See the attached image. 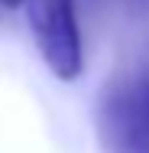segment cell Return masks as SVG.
Here are the masks:
<instances>
[{
  "label": "cell",
  "instance_id": "cell-1",
  "mask_svg": "<svg viewBox=\"0 0 149 153\" xmlns=\"http://www.w3.org/2000/svg\"><path fill=\"white\" fill-rule=\"evenodd\" d=\"M104 153H149V56L110 75L94 101Z\"/></svg>",
  "mask_w": 149,
  "mask_h": 153
},
{
  "label": "cell",
  "instance_id": "cell-3",
  "mask_svg": "<svg viewBox=\"0 0 149 153\" xmlns=\"http://www.w3.org/2000/svg\"><path fill=\"white\" fill-rule=\"evenodd\" d=\"M3 7H20V3H26V0H0Z\"/></svg>",
  "mask_w": 149,
  "mask_h": 153
},
{
  "label": "cell",
  "instance_id": "cell-2",
  "mask_svg": "<svg viewBox=\"0 0 149 153\" xmlns=\"http://www.w3.org/2000/svg\"><path fill=\"white\" fill-rule=\"evenodd\" d=\"M26 13L42 62L55 78L75 82L84 68L75 0H26Z\"/></svg>",
  "mask_w": 149,
  "mask_h": 153
},
{
  "label": "cell",
  "instance_id": "cell-4",
  "mask_svg": "<svg viewBox=\"0 0 149 153\" xmlns=\"http://www.w3.org/2000/svg\"><path fill=\"white\" fill-rule=\"evenodd\" d=\"M133 3H136V7H143V3H146V0H133Z\"/></svg>",
  "mask_w": 149,
  "mask_h": 153
}]
</instances>
